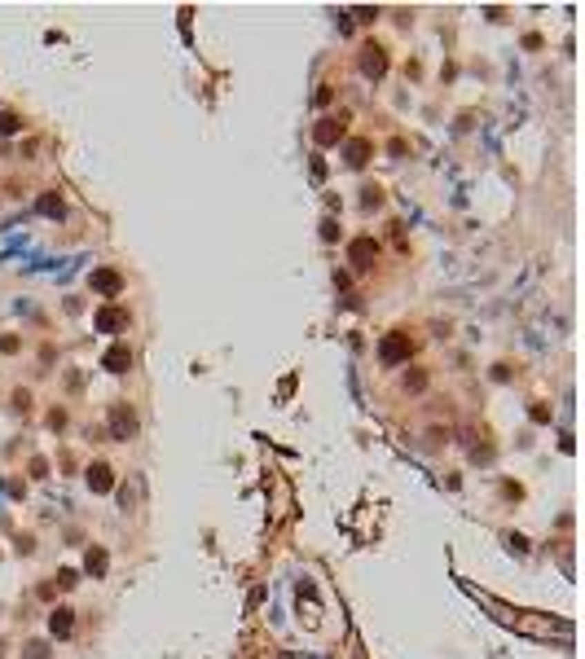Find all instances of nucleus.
Returning <instances> with one entry per match:
<instances>
[{
  "instance_id": "1",
  "label": "nucleus",
  "mask_w": 585,
  "mask_h": 659,
  "mask_svg": "<svg viewBox=\"0 0 585 659\" xmlns=\"http://www.w3.org/2000/svg\"><path fill=\"white\" fill-rule=\"evenodd\" d=\"M128 308L124 304H102L97 308V317H93V326H97L102 334H119V330H128Z\"/></svg>"
},
{
  "instance_id": "2",
  "label": "nucleus",
  "mask_w": 585,
  "mask_h": 659,
  "mask_svg": "<svg viewBox=\"0 0 585 659\" xmlns=\"http://www.w3.org/2000/svg\"><path fill=\"white\" fill-rule=\"evenodd\" d=\"M378 361L383 365H401V361H410V334H387L383 343H378Z\"/></svg>"
},
{
  "instance_id": "3",
  "label": "nucleus",
  "mask_w": 585,
  "mask_h": 659,
  "mask_svg": "<svg viewBox=\"0 0 585 659\" xmlns=\"http://www.w3.org/2000/svg\"><path fill=\"white\" fill-rule=\"evenodd\" d=\"M361 70H365L370 79H383V75H387V53H383V44H374V40L361 44Z\"/></svg>"
},
{
  "instance_id": "4",
  "label": "nucleus",
  "mask_w": 585,
  "mask_h": 659,
  "mask_svg": "<svg viewBox=\"0 0 585 659\" xmlns=\"http://www.w3.org/2000/svg\"><path fill=\"white\" fill-rule=\"evenodd\" d=\"M111 435L115 440H133L137 435V413L128 409V404H115L111 409Z\"/></svg>"
},
{
  "instance_id": "5",
  "label": "nucleus",
  "mask_w": 585,
  "mask_h": 659,
  "mask_svg": "<svg viewBox=\"0 0 585 659\" xmlns=\"http://www.w3.org/2000/svg\"><path fill=\"white\" fill-rule=\"evenodd\" d=\"M348 259H352V268H370V264L378 259V246H374V237H356V242L348 246Z\"/></svg>"
},
{
  "instance_id": "6",
  "label": "nucleus",
  "mask_w": 585,
  "mask_h": 659,
  "mask_svg": "<svg viewBox=\"0 0 585 659\" xmlns=\"http://www.w3.org/2000/svg\"><path fill=\"white\" fill-rule=\"evenodd\" d=\"M128 365H133V352H128V343H115L111 352L102 356V369H111V374H128Z\"/></svg>"
},
{
  "instance_id": "7",
  "label": "nucleus",
  "mask_w": 585,
  "mask_h": 659,
  "mask_svg": "<svg viewBox=\"0 0 585 659\" xmlns=\"http://www.w3.org/2000/svg\"><path fill=\"white\" fill-rule=\"evenodd\" d=\"M88 286H93V291H102V295H119V291H124V277H119L115 268H97L88 277Z\"/></svg>"
},
{
  "instance_id": "8",
  "label": "nucleus",
  "mask_w": 585,
  "mask_h": 659,
  "mask_svg": "<svg viewBox=\"0 0 585 659\" xmlns=\"http://www.w3.org/2000/svg\"><path fill=\"white\" fill-rule=\"evenodd\" d=\"M339 137H343V119H321V124L313 128V141H317V146H334Z\"/></svg>"
},
{
  "instance_id": "9",
  "label": "nucleus",
  "mask_w": 585,
  "mask_h": 659,
  "mask_svg": "<svg viewBox=\"0 0 585 659\" xmlns=\"http://www.w3.org/2000/svg\"><path fill=\"white\" fill-rule=\"evenodd\" d=\"M111 484H115L111 466H106V462H93V466H88V488H93V493H111Z\"/></svg>"
},
{
  "instance_id": "10",
  "label": "nucleus",
  "mask_w": 585,
  "mask_h": 659,
  "mask_svg": "<svg viewBox=\"0 0 585 659\" xmlns=\"http://www.w3.org/2000/svg\"><path fill=\"white\" fill-rule=\"evenodd\" d=\"M70 629H75L70 611H66V607H57L53 616H49V633H53V638H70Z\"/></svg>"
},
{
  "instance_id": "11",
  "label": "nucleus",
  "mask_w": 585,
  "mask_h": 659,
  "mask_svg": "<svg viewBox=\"0 0 585 659\" xmlns=\"http://www.w3.org/2000/svg\"><path fill=\"white\" fill-rule=\"evenodd\" d=\"M62 194H53V189H44L40 194V215H49V220H62Z\"/></svg>"
},
{
  "instance_id": "12",
  "label": "nucleus",
  "mask_w": 585,
  "mask_h": 659,
  "mask_svg": "<svg viewBox=\"0 0 585 659\" xmlns=\"http://www.w3.org/2000/svg\"><path fill=\"white\" fill-rule=\"evenodd\" d=\"M370 150H374L370 141H352V146H348V163H352V167H361V163L370 159Z\"/></svg>"
},
{
  "instance_id": "13",
  "label": "nucleus",
  "mask_w": 585,
  "mask_h": 659,
  "mask_svg": "<svg viewBox=\"0 0 585 659\" xmlns=\"http://www.w3.org/2000/svg\"><path fill=\"white\" fill-rule=\"evenodd\" d=\"M88 576H106V549H88Z\"/></svg>"
},
{
  "instance_id": "14",
  "label": "nucleus",
  "mask_w": 585,
  "mask_h": 659,
  "mask_svg": "<svg viewBox=\"0 0 585 659\" xmlns=\"http://www.w3.org/2000/svg\"><path fill=\"white\" fill-rule=\"evenodd\" d=\"M18 128H22V119L14 110H0V137H9V132H18Z\"/></svg>"
}]
</instances>
